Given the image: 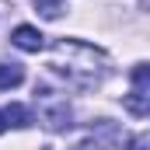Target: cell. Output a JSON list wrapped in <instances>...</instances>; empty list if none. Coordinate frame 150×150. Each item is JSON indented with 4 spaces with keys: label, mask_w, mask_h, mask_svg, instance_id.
Returning a JSON list of instances; mask_svg holds the SVG:
<instances>
[{
    "label": "cell",
    "mask_w": 150,
    "mask_h": 150,
    "mask_svg": "<svg viewBox=\"0 0 150 150\" xmlns=\"http://www.w3.org/2000/svg\"><path fill=\"white\" fill-rule=\"evenodd\" d=\"M52 52H56V63L67 59L70 70H94V63L105 59L101 49H94V45H87V42H77V38H59V42L52 45ZM67 67H56V70H67Z\"/></svg>",
    "instance_id": "cell-1"
},
{
    "label": "cell",
    "mask_w": 150,
    "mask_h": 150,
    "mask_svg": "<svg viewBox=\"0 0 150 150\" xmlns=\"http://www.w3.org/2000/svg\"><path fill=\"white\" fill-rule=\"evenodd\" d=\"M38 94V115H42V122L52 129V133H59V129H70V105L63 101V98H56L52 91H35Z\"/></svg>",
    "instance_id": "cell-2"
},
{
    "label": "cell",
    "mask_w": 150,
    "mask_h": 150,
    "mask_svg": "<svg viewBox=\"0 0 150 150\" xmlns=\"http://www.w3.org/2000/svg\"><path fill=\"white\" fill-rule=\"evenodd\" d=\"M11 42L18 45V49H25V52H38L42 45H45V35L32 28V25H18L14 32H11Z\"/></svg>",
    "instance_id": "cell-3"
},
{
    "label": "cell",
    "mask_w": 150,
    "mask_h": 150,
    "mask_svg": "<svg viewBox=\"0 0 150 150\" xmlns=\"http://www.w3.org/2000/svg\"><path fill=\"white\" fill-rule=\"evenodd\" d=\"M126 108L143 119V115L150 112V87H133V91L126 94Z\"/></svg>",
    "instance_id": "cell-4"
},
{
    "label": "cell",
    "mask_w": 150,
    "mask_h": 150,
    "mask_svg": "<svg viewBox=\"0 0 150 150\" xmlns=\"http://www.w3.org/2000/svg\"><path fill=\"white\" fill-rule=\"evenodd\" d=\"M0 115H4V126H14V129H25V126L32 122V112H28L25 105H7Z\"/></svg>",
    "instance_id": "cell-5"
},
{
    "label": "cell",
    "mask_w": 150,
    "mask_h": 150,
    "mask_svg": "<svg viewBox=\"0 0 150 150\" xmlns=\"http://www.w3.org/2000/svg\"><path fill=\"white\" fill-rule=\"evenodd\" d=\"M25 80V70L18 63H0V91H11Z\"/></svg>",
    "instance_id": "cell-6"
},
{
    "label": "cell",
    "mask_w": 150,
    "mask_h": 150,
    "mask_svg": "<svg viewBox=\"0 0 150 150\" xmlns=\"http://www.w3.org/2000/svg\"><path fill=\"white\" fill-rule=\"evenodd\" d=\"M35 11L42 14V18H49V21H56L63 11H67V4L63 0H35Z\"/></svg>",
    "instance_id": "cell-7"
},
{
    "label": "cell",
    "mask_w": 150,
    "mask_h": 150,
    "mask_svg": "<svg viewBox=\"0 0 150 150\" xmlns=\"http://www.w3.org/2000/svg\"><path fill=\"white\" fill-rule=\"evenodd\" d=\"M133 87H150V67L147 63H136L133 67Z\"/></svg>",
    "instance_id": "cell-8"
},
{
    "label": "cell",
    "mask_w": 150,
    "mask_h": 150,
    "mask_svg": "<svg viewBox=\"0 0 150 150\" xmlns=\"http://www.w3.org/2000/svg\"><path fill=\"white\" fill-rule=\"evenodd\" d=\"M129 150H147V133L133 136V140H129Z\"/></svg>",
    "instance_id": "cell-9"
},
{
    "label": "cell",
    "mask_w": 150,
    "mask_h": 150,
    "mask_svg": "<svg viewBox=\"0 0 150 150\" xmlns=\"http://www.w3.org/2000/svg\"><path fill=\"white\" fill-rule=\"evenodd\" d=\"M4 129H7V126H4V115H0V133H4Z\"/></svg>",
    "instance_id": "cell-10"
}]
</instances>
